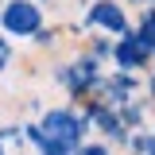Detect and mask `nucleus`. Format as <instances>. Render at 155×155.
Listing matches in <instances>:
<instances>
[{"mask_svg": "<svg viewBox=\"0 0 155 155\" xmlns=\"http://www.w3.org/2000/svg\"><path fill=\"white\" fill-rule=\"evenodd\" d=\"M4 27L12 35H35L39 31V8L31 0H12L4 8Z\"/></svg>", "mask_w": 155, "mask_h": 155, "instance_id": "1", "label": "nucleus"}, {"mask_svg": "<svg viewBox=\"0 0 155 155\" xmlns=\"http://www.w3.org/2000/svg\"><path fill=\"white\" fill-rule=\"evenodd\" d=\"M93 23L97 27H109V31H124V27H128L120 4H113V0H97L93 4Z\"/></svg>", "mask_w": 155, "mask_h": 155, "instance_id": "2", "label": "nucleus"}, {"mask_svg": "<svg viewBox=\"0 0 155 155\" xmlns=\"http://www.w3.org/2000/svg\"><path fill=\"white\" fill-rule=\"evenodd\" d=\"M43 128H47V132H62V140H78V132H81V124H78L70 113H51L43 120Z\"/></svg>", "mask_w": 155, "mask_h": 155, "instance_id": "3", "label": "nucleus"}, {"mask_svg": "<svg viewBox=\"0 0 155 155\" xmlns=\"http://www.w3.org/2000/svg\"><path fill=\"white\" fill-rule=\"evenodd\" d=\"M136 47H140V39H128V43L116 51V58H120L124 66H136V62H143V51H136Z\"/></svg>", "mask_w": 155, "mask_h": 155, "instance_id": "4", "label": "nucleus"}, {"mask_svg": "<svg viewBox=\"0 0 155 155\" xmlns=\"http://www.w3.org/2000/svg\"><path fill=\"white\" fill-rule=\"evenodd\" d=\"M140 47H147V43H151L155 47V12H147V19H143V23H140Z\"/></svg>", "mask_w": 155, "mask_h": 155, "instance_id": "5", "label": "nucleus"}, {"mask_svg": "<svg viewBox=\"0 0 155 155\" xmlns=\"http://www.w3.org/2000/svg\"><path fill=\"white\" fill-rule=\"evenodd\" d=\"M143 4H155V0H143Z\"/></svg>", "mask_w": 155, "mask_h": 155, "instance_id": "6", "label": "nucleus"}, {"mask_svg": "<svg viewBox=\"0 0 155 155\" xmlns=\"http://www.w3.org/2000/svg\"><path fill=\"white\" fill-rule=\"evenodd\" d=\"M151 155H155V151H151Z\"/></svg>", "mask_w": 155, "mask_h": 155, "instance_id": "7", "label": "nucleus"}]
</instances>
